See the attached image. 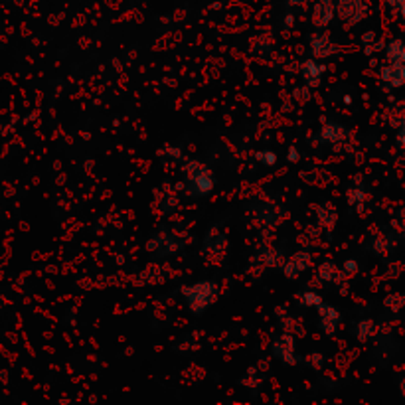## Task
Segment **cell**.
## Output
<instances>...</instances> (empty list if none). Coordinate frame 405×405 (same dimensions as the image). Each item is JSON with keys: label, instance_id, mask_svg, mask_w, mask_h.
<instances>
[{"label": "cell", "instance_id": "cell-2", "mask_svg": "<svg viewBox=\"0 0 405 405\" xmlns=\"http://www.w3.org/2000/svg\"><path fill=\"white\" fill-rule=\"evenodd\" d=\"M303 303H305L307 307H312V305H317V307H319V305H321V299H319L314 293H305V296H303Z\"/></svg>", "mask_w": 405, "mask_h": 405}, {"label": "cell", "instance_id": "cell-1", "mask_svg": "<svg viewBox=\"0 0 405 405\" xmlns=\"http://www.w3.org/2000/svg\"><path fill=\"white\" fill-rule=\"evenodd\" d=\"M257 158L261 160V162H265V164H269V167H273L275 162H277V156L273 153H259L257 154Z\"/></svg>", "mask_w": 405, "mask_h": 405}, {"label": "cell", "instance_id": "cell-3", "mask_svg": "<svg viewBox=\"0 0 405 405\" xmlns=\"http://www.w3.org/2000/svg\"><path fill=\"white\" fill-rule=\"evenodd\" d=\"M289 160H291V162H294V160H296V151H294V149H291V154H289Z\"/></svg>", "mask_w": 405, "mask_h": 405}]
</instances>
